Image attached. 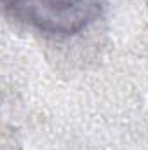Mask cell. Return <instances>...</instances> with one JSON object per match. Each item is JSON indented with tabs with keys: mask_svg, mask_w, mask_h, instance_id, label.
Here are the masks:
<instances>
[{
	"mask_svg": "<svg viewBox=\"0 0 148 150\" xmlns=\"http://www.w3.org/2000/svg\"><path fill=\"white\" fill-rule=\"evenodd\" d=\"M5 12L42 33L73 35L92 23L103 0H2Z\"/></svg>",
	"mask_w": 148,
	"mask_h": 150,
	"instance_id": "1",
	"label": "cell"
}]
</instances>
